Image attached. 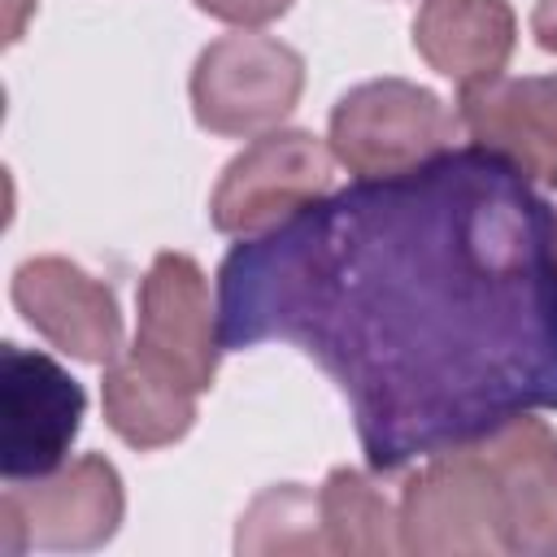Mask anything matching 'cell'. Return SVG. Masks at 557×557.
Listing matches in <instances>:
<instances>
[{"label": "cell", "instance_id": "1", "mask_svg": "<svg viewBox=\"0 0 557 557\" xmlns=\"http://www.w3.org/2000/svg\"><path fill=\"white\" fill-rule=\"evenodd\" d=\"M222 348L313 357L374 474L557 409V209L466 144L322 191L218 270Z\"/></svg>", "mask_w": 557, "mask_h": 557}, {"label": "cell", "instance_id": "2", "mask_svg": "<svg viewBox=\"0 0 557 557\" xmlns=\"http://www.w3.org/2000/svg\"><path fill=\"white\" fill-rule=\"evenodd\" d=\"M400 548L422 557H496L509 553L505 505L479 444L422 457V470L400 496Z\"/></svg>", "mask_w": 557, "mask_h": 557}, {"label": "cell", "instance_id": "3", "mask_svg": "<svg viewBox=\"0 0 557 557\" xmlns=\"http://www.w3.org/2000/svg\"><path fill=\"white\" fill-rule=\"evenodd\" d=\"M457 126L461 122L435 91L405 78H374L352 87L331 109L326 144L348 174L379 178L440 157L444 148H453Z\"/></svg>", "mask_w": 557, "mask_h": 557}, {"label": "cell", "instance_id": "4", "mask_svg": "<svg viewBox=\"0 0 557 557\" xmlns=\"http://www.w3.org/2000/svg\"><path fill=\"white\" fill-rule=\"evenodd\" d=\"M122 513H126V492L113 461L87 453L52 474L4 487L0 500L4 553H26V548L91 553L117 535Z\"/></svg>", "mask_w": 557, "mask_h": 557}, {"label": "cell", "instance_id": "5", "mask_svg": "<svg viewBox=\"0 0 557 557\" xmlns=\"http://www.w3.org/2000/svg\"><path fill=\"white\" fill-rule=\"evenodd\" d=\"M305 91V61L274 35L213 39L191 70V113L213 135H265Z\"/></svg>", "mask_w": 557, "mask_h": 557}, {"label": "cell", "instance_id": "6", "mask_svg": "<svg viewBox=\"0 0 557 557\" xmlns=\"http://www.w3.org/2000/svg\"><path fill=\"white\" fill-rule=\"evenodd\" d=\"M139 366L157 370L161 379L209 392L218 379L222 331L218 309L209 300V278L187 252H157L144 283H139V326L135 344L126 348Z\"/></svg>", "mask_w": 557, "mask_h": 557}, {"label": "cell", "instance_id": "7", "mask_svg": "<svg viewBox=\"0 0 557 557\" xmlns=\"http://www.w3.org/2000/svg\"><path fill=\"white\" fill-rule=\"evenodd\" d=\"M87 413L83 383L48 352L0 348V470L4 483L39 479L65 466Z\"/></svg>", "mask_w": 557, "mask_h": 557}, {"label": "cell", "instance_id": "8", "mask_svg": "<svg viewBox=\"0 0 557 557\" xmlns=\"http://www.w3.org/2000/svg\"><path fill=\"white\" fill-rule=\"evenodd\" d=\"M331 144L309 131H265L222 170L209 222L222 235H261L331 187Z\"/></svg>", "mask_w": 557, "mask_h": 557}, {"label": "cell", "instance_id": "9", "mask_svg": "<svg viewBox=\"0 0 557 557\" xmlns=\"http://www.w3.org/2000/svg\"><path fill=\"white\" fill-rule=\"evenodd\" d=\"M17 313L61 352L109 366L122 357L117 296L70 257H30L13 270L9 287Z\"/></svg>", "mask_w": 557, "mask_h": 557}, {"label": "cell", "instance_id": "10", "mask_svg": "<svg viewBox=\"0 0 557 557\" xmlns=\"http://www.w3.org/2000/svg\"><path fill=\"white\" fill-rule=\"evenodd\" d=\"M457 122L470 144L500 152L531 183L557 187V74H496L461 87Z\"/></svg>", "mask_w": 557, "mask_h": 557}, {"label": "cell", "instance_id": "11", "mask_svg": "<svg viewBox=\"0 0 557 557\" xmlns=\"http://www.w3.org/2000/svg\"><path fill=\"white\" fill-rule=\"evenodd\" d=\"M505 505L509 553L553 557L557 553V435L544 418H513L479 440Z\"/></svg>", "mask_w": 557, "mask_h": 557}, {"label": "cell", "instance_id": "12", "mask_svg": "<svg viewBox=\"0 0 557 557\" xmlns=\"http://www.w3.org/2000/svg\"><path fill=\"white\" fill-rule=\"evenodd\" d=\"M513 35L509 0H422L413 17L418 57L457 87L496 78L513 57Z\"/></svg>", "mask_w": 557, "mask_h": 557}, {"label": "cell", "instance_id": "13", "mask_svg": "<svg viewBox=\"0 0 557 557\" xmlns=\"http://www.w3.org/2000/svg\"><path fill=\"white\" fill-rule=\"evenodd\" d=\"M100 405L113 435L126 440L131 448H165L183 440L196 422V392L161 379L157 370L139 366L131 352L104 366Z\"/></svg>", "mask_w": 557, "mask_h": 557}, {"label": "cell", "instance_id": "14", "mask_svg": "<svg viewBox=\"0 0 557 557\" xmlns=\"http://www.w3.org/2000/svg\"><path fill=\"white\" fill-rule=\"evenodd\" d=\"M322 535L326 553H405L400 548V518L392 513L387 496L361 470H331L318 487Z\"/></svg>", "mask_w": 557, "mask_h": 557}, {"label": "cell", "instance_id": "15", "mask_svg": "<svg viewBox=\"0 0 557 557\" xmlns=\"http://www.w3.org/2000/svg\"><path fill=\"white\" fill-rule=\"evenodd\" d=\"M235 553H326L318 496L300 483L265 487L239 518Z\"/></svg>", "mask_w": 557, "mask_h": 557}, {"label": "cell", "instance_id": "16", "mask_svg": "<svg viewBox=\"0 0 557 557\" xmlns=\"http://www.w3.org/2000/svg\"><path fill=\"white\" fill-rule=\"evenodd\" d=\"M196 9H205L218 22H231L239 30H257L274 17H283L292 9V0H196Z\"/></svg>", "mask_w": 557, "mask_h": 557}, {"label": "cell", "instance_id": "17", "mask_svg": "<svg viewBox=\"0 0 557 557\" xmlns=\"http://www.w3.org/2000/svg\"><path fill=\"white\" fill-rule=\"evenodd\" d=\"M531 35L544 52H557V0H540L531 13Z\"/></svg>", "mask_w": 557, "mask_h": 557}, {"label": "cell", "instance_id": "18", "mask_svg": "<svg viewBox=\"0 0 557 557\" xmlns=\"http://www.w3.org/2000/svg\"><path fill=\"white\" fill-rule=\"evenodd\" d=\"M9 9H13V13H9V35H4V39L13 44V39L22 35V9H30V0H13Z\"/></svg>", "mask_w": 557, "mask_h": 557}]
</instances>
